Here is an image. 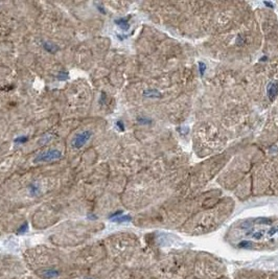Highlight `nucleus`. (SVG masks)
<instances>
[{"mask_svg": "<svg viewBox=\"0 0 278 279\" xmlns=\"http://www.w3.org/2000/svg\"><path fill=\"white\" fill-rule=\"evenodd\" d=\"M252 243L251 242H248V240H244V242H241L239 243V245H238V247L239 248H246V249H249V248L252 247Z\"/></svg>", "mask_w": 278, "mask_h": 279, "instance_id": "obj_13", "label": "nucleus"}, {"mask_svg": "<svg viewBox=\"0 0 278 279\" xmlns=\"http://www.w3.org/2000/svg\"><path fill=\"white\" fill-rule=\"evenodd\" d=\"M265 4L267 5V6H271V8H273V3H269V2H265Z\"/></svg>", "mask_w": 278, "mask_h": 279, "instance_id": "obj_22", "label": "nucleus"}, {"mask_svg": "<svg viewBox=\"0 0 278 279\" xmlns=\"http://www.w3.org/2000/svg\"><path fill=\"white\" fill-rule=\"evenodd\" d=\"M15 143H17V144H22V143H25V142L28 141V137L27 136H20V137H17L15 140Z\"/></svg>", "mask_w": 278, "mask_h": 279, "instance_id": "obj_12", "label": "nucleus"}, {"mask_svg": "<svg viewBox=\"0 0 278 279\" xmlns=\"http://www.w3.org/2000/svg\"><path fill=\"white\" fill-rule=\"evenodd\" d=\"M96 6H97V10H98V11H100V12L103 13V14H105V13H106V11L104 10V8H103V6H102V5H100V4H96Z\"/></svg>", "mask_w": 278, "mask_h": 279, "instance_id": "obj_21", "label": "nucleus"}, {"mask_svg": "<svg viewBox=\"0 0 278 279\" xmlns=\"http://www.w3.org/2000/svg\"><path fill=\"white\" fill-rule=\"evenodd\" d=\"M27 229H28V224L27 223H24L23 225H21L20 226V228L17 230V234H24L25 232L27 231Z\"/></svg>", "mask_w": 278, "mask_h": 279, "instance_id": "obj_11", "label": "nucleus"}, {"mask_svg": "<svg viewBox=\"0 0 278 279\" xmlns=\"http://www.w3.org/2000/svg\"><path fill=\"white\" fill-rule=\"evenodd\" d=\"M62 157V153L59 150H47L44 152H41L40 154H38L36 156L34 162L35 163H39V162H48V161H53V160H58Z\"/></svg>", "mask_w": 278, "mask_h": 279, "instance_id": "obj_1", "label": "nucleus"}, {"mask_svg": "<svg viewBox=\"0 0 278 279\" xmlns=\"http://www.w3.org/2000/svg\"><path fill=\"white\" fill-rule=\"evenodd\" d=\"M116 125H117V128L120 130L121 132H123V131H125V127H123V121H121V120H118V121L116 122Z\"/></svg>", "mask_w": 278, "mask_h": 279, "instance_id": "obj_17", "label": "nucleus"}, {"mask_svg": "<svg viewBox=\"0 0 278 279\" xmlns=\"http://www.w3.org/2000/svg\"><path fill=\"white\" fill-rule=\"evenodd\" d=\"M145 97H160V93L157 90H146L143 93Z\"/></svg>", "mask_w": 278, "mask_h": 279, "instance_id": "obj_8", "label": "nucleus"}, {"mask_svg": "<svg viewBox=\"0 0 278 279\" xmlns=\"http://www.w3.org/2000/svg\"><path fill=\"white\" fill-rule=\"evenodd\" d=\"M277 233H278V230H277Z\"/></svg>", "mask_w": 278, "mask_h": 279, "instance_id": "obj_23", "label": "nucleus"}, {"mask_svg": "<svg viewBox=\"0 0 278 279\" xmlns=\"http://www.w3.org/2000/svg\"><path fill=\"white\" fill-rule=\"evenodd\" d=\"M128 19L129 18H119V19H116V20L114 21V23H115L116 25H118L121 29L128 30L129 27H130V25H129V22H128Z\"/></svg>", "mask_w": 278, "mask_h": 279, "instance_id": "obj_4", "label": "nucleus"}, {"mask_svg": "<svg viewBox=\"0 0 278 279\" xmlns=\"http://www.w3.org/2000/svg\"><path fill=\"white\" fill-rule=\"evenodd\" d=\"M106 93L105 92H102V95H100V98H99V104L100 105H104L105 104V102H106Z\"/></svg>", "mask_w": 278, "mask_h": 279, "instance_id": "obj_16", "label": "nucleus"}, {"mask_svg": "<svg viewBox=\"0 0 278 279\" xmlns=\"http://www.w3.org/2000/svg\"><path fill=\"white\" fill-rule=\"evenodd\" d=\"M138 121L141 122V123H150L151 120H146V119H143V118H139V119H138Z\"/></svg>", "mask_w": 278, "mask_h": 279, "instance_id": "obj_20", "label": "nucleus"}, {"mask_svg": "<svg viewBox=\"0 0 278 279\" xmlns=\"http://www.w3.org/2000/svg\"><path fill=\"white\" fill-rule=\"evenodd\" d=\"M130 221H131L130 215H119V217H115V219H112V222H115V223L130 222Z\"/></svg>", "mask_w": 278, "mask_h": 279, "instance_id": "obj_7", "label": "nucleus"}, {"mask_svg": "<svg viewBox=\"0 0 278 279\" xmlns=\"http://www.w3.org/2000/svg\"><path fill=\"white\" fill-rule=\"evenodd\" d=\"M57 79L59 81H66L69 79V73L66 72V71H60V72L57 74Z\"/></svg>", "mask_w": 278, "mask_h": 279, "instance_id": "obj_9", "label": "nucleus"}, {"mask_svg": "<svg viewBox=\"0 0 278 279\" xmlns=\"http://www.w3.org/2000/svg\"><path fill=\"white\" fill-rule=\"evenodd\" d=\"M199 66H200V73H201V75H203L204 73H205V70H206V65L204 64V63L200 62V63H199Z\"/></svg>", "mask_w": 278, "mask_h": 279, "instance_id": "obj_14", "label": "nucleus"}, {"mask_svg": "<svg viewBox=\"0 0 278 279\" xmlns=\"http://www.w3.org/2000/svg\"><path fill=\"white\" fill-rule=\"evenodd\" d=\"M39 190H40V187H39V184H37V183H33V184L29 185V191L34 196L37 194L39 192Z\"/></svg>", "mask_w": 278, "mask_h": 279, "instance_id": "obj_10", "label": "nucleus"}, {"mask_svg": "<svg viewBox=\"0 0 278 279\" xmlns=\"http://www.w3.org/2000/svg\"><path fill=\"white\" fill-rule=\"evenodd\" d=\"M91 136H92V132L89 131V130H86V131H83V132L78 133L74 136L72 141V147L74 149H81L83 147L84 145L88 142V140L90 139Z\"/></svg>", "mask_w": 278, "mask_h": 279, "instance_id": "obj_2", "label": "nucleus"}, {"mask_svg": "<svg viewBox=\"0 0 278 279\" xmlns=\"http://www.w3.org/2000/svg\"><path fill=\"white\" fill-rule=\"evenodd\" d=\"M252 236L256 239H259V238H261V236H263V232H255V233H252Z\"/></svg>", "mask_w": 278, "mask_h": 279, "instance_id": "obj_18", "label": "nucleus"}, {"mask_svg": "<svg viewBox=\"0 0 278 279\" xmlns=\"http://www.w3.org/2000/svg\"><path fill=\"white\" fill-rule=\"evenodd\" d=\"M257 223H259V224H268V225H270L272 222H271L269 219H259L257 221Z\"/></svg>", "mask_w": 278, "mask_h": 279, "instance_id": "obj_15", "label": "nucleus"}, {"mask_svg": "<svg viewBox=\"0 0 278 279\" xmlns=\"http://www.w3.org/2000/svg\"><path fill=\"white\" fill-rule=\"evenodd\" d=\"M59 275V271L57 270H46L42 273V276L44 278H55Z\"/></svg>", "mask_w": 278, "mask_h": 279, "instance_id": "obj_6", "label": "nucleus"}, {"mask_svg": "<svg viewBox=\"0 0 278 279\" xmlns=\"http://www.w3.org/2000/svg\"><path fill=\"white\" fill-rule=\"evenodd\" d=\"M43 47L46 51L50 53H55L59 50V47L53 42H43Z\"/></svg>", "mask_w": 278, "mask_h": 279, "instance_id": "obj_5", "label": "nucleus"}, {"mask_svg": "<svg viewBox=\"0 0 278 279\" xmlns=\"http://www.w3.org/2000/svg\"><path fill=\"white\" fill-rule=\"evenodd\" d=\"M267 92H268L269 100L273 102V100L276 98V96H277V94H278V85H277V83H275V82L270 83V84H269V86H268V89H267Z\"/></svg>", "mask_w": 278, "mask_h": 279, "instance_id": "obj_3", "label": "nucleus"}, {"mask_svg": "<svg viewBox=\"0 0 278 279\" xmlns=\"http://www.w3.org/2000/svg\"><path fill=\"white\" fill-rule=\"evenodd\" d=\"M276 232H277V229H275V228H272V229L268 232V234L270 235V236H272V235H273L274 233H276Z\"/></svg>", "mask_w": 278, "mask_h": 279, "instance_id": "obj_19", "label": "nucleus"}]
</instances>
